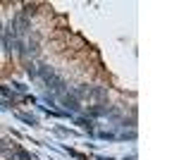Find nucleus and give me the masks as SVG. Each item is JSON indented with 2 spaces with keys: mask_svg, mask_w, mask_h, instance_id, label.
<instances>
[{
  "mask_svg": "<svg viewBox=\"0 0 179 160\" xmlns=\"http://www.w3.org/2000/svg\"><path fill=\"white\" fill-rule=\"evenodd\" d=\"M77 124H81L88 134H93V129H91V124H93V122H91V119H81V117H79V119H77Z\"/></svg>",
  "mask_w": 179,
  "mask_h": 160,
  "instance_id": "nucleus-2",
  "label": "nucleus"
},
{
  "mask_svg": "<svg viewBox=\"0 0 179 160\" xmlns=\"http://www.w3.org/2000/svg\"><path fill=\"white\" fill-rule=\"evenodd\" d=\"M62 103H65V108H67V110H74V112L81 108V105H79V101H77L74 96H62Z\"/></svg>",
  "mask_w": 179,
  "mask_h": 160,
  "instance_id": "nucleus-1",
  "label": "nucleus"
},
{
  "mask_svg": "<svg viewBox=\"0 0 179 160\" xmlns=\"http://www.w3.org/2000/svg\"><path fill=\"white\" fill-rule=\"evenodd\" d=\"M98 160H115V158H98Z\"/></svg>",
  "mask_w": 179,
  "mask_h": 160,
  "instance_id": "nucleus-4",
  "label": "nucleus"
},
{
  "mask_svg": "<svg viewBox=\"0 0 179 160\" xmlns=\"http://www.w3.org/2000/svg\"><path fill=\"white\" fill-rule=\"evenodd\" d=\"M19 119H24V122H29L31 127L36 124V117H31V115H19Z\"/></svg>",
  "mask_w": 179,
  "mask_h": 160,
  "instance_id": "nucleus-3",
  "label": "nucleus"
}]
</instances>
